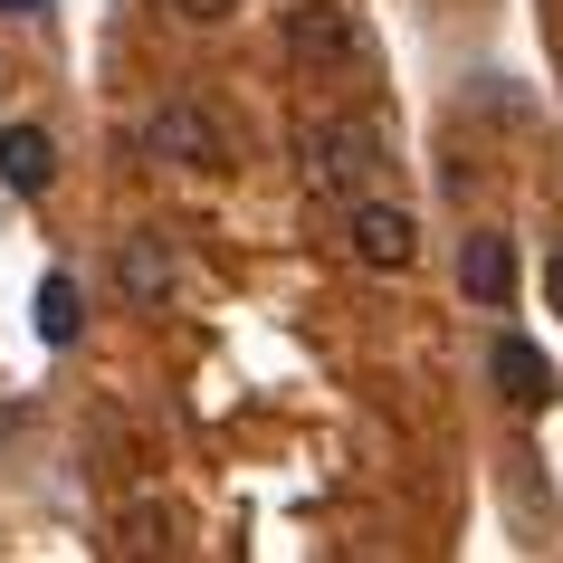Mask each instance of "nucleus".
<instances>
[{"mask_svg":"<svg viewBox=\"0 0 563 563\" xmlns=\"http://www.w3.org/2000/svg\"><path fill=\"white\" fill-rule=\"evenodd\" d=\"M277 48H287L297 77H344V67L363 58V30H354V10H344V0H287Z\"/></svg>","mask_w":563,"mask_h":563,"instance_id":"obj_1","label":"nucleus"},{"mask_svg":"<svg viewBox=\"0 0 563 563\" xmlns=\"http://www.w3.org/2000/svg\"><path fill=\"white\" fill-rule=\"evenodd\" d=\"M373 173H383V124H363V115L306 124V181H316V191L354 201V191H363Z\"/></svg>","mask_w":563,"mask_h":563,"instance_id":"obj_2","label":"nucleus"},{"mask_svg":"<svg viewBox=\"0 0 563 563\" xmlns=\"http://www.w3.org/2000/svg\"><path fill=\"white\" fill-rule=\"evenodd\" d=\"M144 153L153 163H181V173H210V163H230V124L210 115L201 96H173V106L144 115Z\"/></svg>","mask_w":563,"mask_h":563,"instance_id":"obj_3","label":"nucleus"},{"mask_svg":"<svg viewBox=\"0 0 563 563\" xmlns=\"http://www.w3.org/2000/svg\"><path fill=\"white\" fill-rule=\"evenodd\" d=\"M344 249H354L363 267L401 277V267L420 258V220L401 201H383V191H354V201H344Z\"/></svg>","mask_w":563,"mask_h":563,"instance_id":"obj_4","label":"nucleus"},{"mask_svg":"<svg viewBox=\"0 0 563 563\" xmlns=\"http://www.w3.org/2000/svg\"><path fill=\"white\" fill-rule=\"evenodd\" d=\"M459 297L468 306H516V239L506 230H468V249H459Z\"/></svg>","mask_w":563,"mask_h":563,"instance_id":"obj_5","label":"nucleus"},{"mask_svg":"<svg viewBox=\"0 0 563 563\" xmlns=\"http://www.w3.org/2000/svg\"><path fill=\"white\" fill-rule=\"evenodd\" d=\"M487 373H497V391L516 401V411H544L563 391V373L544 363V344H526V334H497V354H487Z\"/></svg>","mask_w":563,"mask_h":563,"instance_id":"obj_6","label":"nucleus"},{"mask_svg":"<svg viewBox=\"0 0 563 563\" xmlns=\"http://www.w3.org/2000/svg\"><path fill=\"white\" fill-rule=\"evenodd\" d=\"M115 287H124V306H163L173 297V249H163V230H124Z\"/></svg>","mask_w":563,"mask_h":563,"instance_id":"obj_7","label":"nucleus"},{"mask_svg":"<svg viewBox=\"0 0 563 563\" xmlns=\"http://www.w3.org/2000/svg\"><path fill=\"white\" fill-rule=\"evenodd\" d=\"M0 181L38 201L48 181H58V144H48V124H0Z\"/></svg>","mask_w":563,"mask_h":563,"instance_id":"obj_8","label":"nucleus"},{"mask_svg":"<svg viewBox=\"0 0 563 563\" xmlns=\"http://www.w3.org/2000/svg\"><path fill=\"white\" fill-rule=\"evenodd\" d=\"M38 344H77V277H38Z\"/></svg>","mask_w":563,"mask_h":563,"instance_id":"obj_9","label":"nucleus"},{"mask_svg":"<svg viewBox=\"0 0 563 563\" xmlns=\"http://www.w3.org/2000/svg\"><path fill=\"white\" fill-rule=\"evenodd\" d=\"M173 10H181V20H230L239 0H173Z\"/></svg>","mask_w":563,"mask_h":563,"instance_id":"obj_10","label":"nucleus"},{"mask_svg":"<svg viewBox=\"0 0 563 563\" xmlns=\"http://www.w3.org/2000/svg\"><path fill=\"white\" fill-rule=\"evenodd\" d=\"M544 297L563 306V249H554V258H544Z\"/></svg>","mask_w":563,"mask_h":563,"instance_id":"obj_11","label":"nucleus"},{"mask_svg":"<svg viewBox=\"0 0 563 563\" xmlns=\"http://www.w3.org/2000/svg\"><path fill=\"white\" fill-rule=\"evenodd\" d=\"M30 10H38V0H0V20H30Z\"/></svg>","mask_w":563,"mask_h":563,"instance_id":"obj_12","label":"nucleus"}]
</instances>
